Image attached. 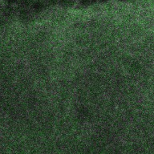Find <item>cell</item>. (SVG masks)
<instances>
[{"label":"cell","mask_w":154,"mask_h":154,"mask_svg":"<svg viewBox=\"0 0 154 154\" xmlns=\"http://www.w3.org/2000/svg\"><path fill=\"white\" fill-rule=\"evenodd\" d=\"M18 1L19 0H4V2H6V5H7V6H13V7H14V5L18 3Z\"/></svg>","instance_id":"cell-6"},{"label":"cell","mask_w":154,"mask_h":154,"mask_svg":"<svg viewBox=\"0 0 154 154\" xmlns=\"http://www.w3.org/2000/svg\"><path fill=\"white\" fill-rule=\"evenodd\" d=\"M2 4H1V2H0V13L2 12Z\"/></svg>","instance_id":"cell-8"},{"label":"cell","mask_w":154,"mask_h":154,"mask_svg":"<svg viewBox=\"0 0 154 154\" xmlns=\"http://www.w3.org/2000/svg\"><path fill=\"white\" fill-rule=\"evenodd\" d=\"M97 0H79V3L80 6L84 7H90L94 3H96Z\"/></svg>","instance_id":"cell-4"},{"label":"cell","mask_w":154,"mask_h":154,"mask_svg":"<svg viewBox=\"0 0 154 154\" xmlns=\"http://www.w3.org/2000/svg\"><path fill=\"white\" fill-rule=\"evenodd\" d=\"M121 1H127V0H121Z\"/></svg>","instance_id":"cell-9"},{"label":"cell","mask_w":154,"mask_h":154,"mask_svg":"<svg viewBox=\"0 0 154 154\" xmlns=\"http://www.w3.org/2000/svg\"><path fill=\"white\" fill-rule=\"evenodd\" d=\"M75 2H76V0H59L58 5L63 8H70V7H74Z\"/></svg>","instance_id":"cell-3"},{"label":"cell","mask_w":154,"mask_h":154,"mask_svg":"<svg viewBox=\"0 0 154 154\" xmlns=\"http://www.w3.org/2000/svg\"><path fill=\"white\" fill-rule=\"evenodd\" d=\"M46 6L48 7H54L55 5H58L59 0H44Z\"/></svg>","instance_id":"cell-5"},{"label":"cell","mask_w":154,"mask_h":154,"mask_svg":"<svg viewBox=\"0 0 154 154\" xmlns=\"http://www.w3.org/2000/svg\"><path fill=\"white\" fill-rule=\"evenodd\" d=\"M46 3L44 0H33L30 8L32 13L39 14L45 9Z\"/></svg>","instance_id":"cell-1"},{"label":"cell","mask_w":154,"mask_h":154,"mask_svg":"<svg viewBox=\"0 0 154 154\" xmlns=\"http://www.w3.org/2000/svg\"><path fill=\"white\" fill-rule=\"evenodd\" d=\"M31 11L29 9H19V16L22 21L27 22L31 19Z\"/></svg>","instance_id":"cell-2"},{"label":"cell","mask_w":154,"mask_h":154,"mask_svg":"<svg viewBox=\"0 0 154 154\" xmlns=\"http://www.w3.org/2000/svg\"><path fill=\"white\" fill-rule=\"evenodd\" d=\"M98 1H99V2H101V3H104V2H108L109 0H98Z\"/></svg>","instance_id":"cell-7"}]
</instances>
